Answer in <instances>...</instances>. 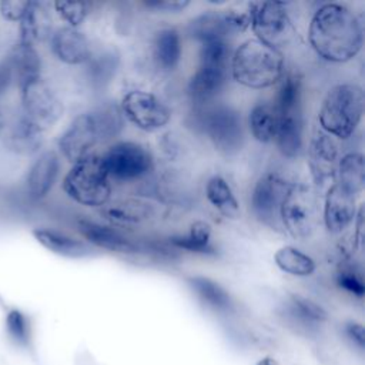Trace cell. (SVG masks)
I'll return each mask as SVG.
<instances>
[{"label": "cell", "mask_w": 365, "mask_h": 365, "mask_svg": "<svg viewBox=\"0 0 365 365\" xmlns=\"http://www.w3.org/2000/svg\"><path fill=\"white\" fill-rule=\"evenodd\" d=\"M308 38L318 56L328 61L344 63L361 51L364 30L354 11L342 4L328 3L312 16Z\"/></svg>", "instance_id": "cell-1"}, {"label": "cell", "mask_w": 365, "mask_h": 365, "mask_svg": "<svg viewBox=\"0 0 365 365\" xmlns=\"http://www.w3.org/2000/svg\"><path fill=\"white\" fill-rule=\"evenodd\" d=\"M231 71L237 83L250 88H265L282 77L284 57L278 48L251 38L234 51Z\"/></svg>", "instance_id": "cell-2"}, {"label": "cell", "mask_w": 365, "mask_h": 365, "mask_svg": "<svg viewBox=\"0 0 365 365\" xmlns=\"http://www.w3.org/2000/svg\"><path fill=\"white\" fill-rule=\"evenodd\" d=\"M364 115V91L356 84L334 86L325 96L319 110L322 131L338 138H348Z\"/></svg>", "instance_id": "cell-3"}, {"label": "cell", "mask_w": 365, "mask_h": 365, "mask_svg": "<svg viewBox=\"0 0 365 365\" xmlns=\"http://www.w3.org/2000/svg\"><path fill=\"white\" fill-rule=\"evenodd\" d=\"M64 192L78 204L103 207L110 201L111 185L103 157L90 154L74 163L63 180Z\"/></svg>", "instance_id": "cell-4"}, {"label": "cell", "mask_w": 365, "mask_h": 365, "mask_svg": "<svg viewBox=\"0 0 365 365\" xmlns=\"http://www.w3.org/2000/svg\"><path fill=\"white\" fill-rule=\"evenodd\" d=\"M278 127L275 143L282 155L294 158L302 148V110H301V80L289 74L282 81L277 97Z\"/></svg>", "instance_id": "cell-5"}, {"label": "cell", "mask_w": 365, "mask_h": 365, "mask_svg": "<svg viewBox=\"0 0 365 365\" xmlns=\"http://www.w3.org/2000/svg\"><path fill=\"white\" fill-rule=\"evenodd\" d=\"M281 225L298 240L312 235L318 222V204L312 190L304 184H289L279 210Z\"/></svg>", "instance_id": "cell-6"}, {"label": "cell", "mask_w": 365, "mask_h": 365, "mask_svg": "<svg viewBox=\"0 0 365 365\" xmlns=\"http://www.w3.org/2000/svg\"><path fill=\"white\" fill-rule=\"evenodd\" d=\"M248 16L257 40L275 48L288 43L292 34V24L282 3H254Z\"/></svg>", "instance_id": "cell-7"}, {"label": "cell", "mask_w": 365, "mask_h": 365, "mask_svg": "<svg viewBox=\"0 0 365 365\" xmlns=\"http://www.w3.org/2000/svg\"><path fill=\"white\" fill-rule=\"evenodd\" d=\"M123 115L144 131H155L168 124L170 108L151 93L133 90L127 93L120 104Z\"/></svg>", "instance_id": "cell-8"}, {"label": "cell", "mask_w": 365, "mask_h": 365, "mask_svg": "<svg viewBox=\"0 0 365 365\" xmlns=\"http://www.w3.org/2000/svg\"><path fill=\"white\" fill-rule=\"evenodd\" d=\"M108 177L133 180L145 175L153 168L151 154L140 144L121 141L114 144L103 157Z\"/></svg>", "instance_id": "cell-9"}, {"label": "cell", "mask_w": 365, "mask_h": 365, "mask_svg": "<svg viewBox=\"0 0 365 365\" xmlns=\"http://www.w3.org/2000/svg\"><path fill=\"white\" fill-rule=\"evenodd\" d=\"M202 127L212 145L222 154H235L242 145L240 114L230 107H217L207 113Z\"/></svg>", "instance_id": "cell-10"}, {"label": "cell", "mask_w": 365, "mask_h": 365, "mask_svg": "<svg viewBox=\"0 0 365 365\" xmlns=\"http://www.w3.org/2000/svg\"><path fill=\"white\" fill-rule=\"evenodd\" d=\"M250 26L248 13L228 11H205L191 20L188 33L201 43L211 40H225L228 36L242 33Z\"/></svg>", "instance_id": "cell-11"}, {"label": "cell", "mask_w": 365, "mask_h": 365, "mask_svg": "<svg viewBox=\"0 0 365 365\" xmlns=\"http://www.w3.org/2000/svg\"><path fill=\"white\" fill-rule=\"evenodd\" d=\"M288 185L275 173H267L259 177L251 197L252 211L258 221L275 230L281 228L279 210Z\"/></svg>", "instance_id": "cell-12"}, {"label": "cell", "mask_w": 365, "mask_h": 365, "mask_svg": "<svg viewBox=\"0 0 365 365\" xmlns=\"http://www.w3.org/2000/svg\"><path fill=\"white\" fill-rule=\"evenodd\" d=\"M24 115L38 128L53 125L63 114V104L54 91L41 80H36L20 88Z\"/></svg>", "instance_id": "cell-13"}, {"label": "cell", "mask_w": 365, "mask_h": 365, "mask_svg": "<svg viewBox=\"0 0 365 365\" xmlns=\"http://www.w3.org/2000/svg\"><path fill=\"white\" fill-rule=\"evenodd\" d=\"M97 143L98 138L93 117L90 113H83L78 114L60 135L58 148L68 161L77 163L90 155Z\"/></svg>", "instance_id": "cell-14"}, {"label": "cell", "mask_w": 365, "mask_h": 365, "mask_svg": "<svg viewBox=\"0 0 365 365\" xmlns=\"http://www.w3.org/2000/svg\"><path fill=\"white\" fill-rule=\"evenodd\" d=\"M338 147L334 138L322 130H314L308 145V167L317 184L336 174Z\"/></svg>", "instance_id": "cell-15"}, {"label": "cell", "mask_w": 365, "mask_h": 365, "mask_svg": "<svg viewBox=\"0 0 365 365\" xmlns=\"http://www.w3.org/2000/svg\"><path fill=\"white\" fill-rule=\"evenodd\" d=\"M355 197L336 182L331 185L324 202V222L329 232L339 234L351 225L355 218Z\"/></svg>", "instance_id": "cell-16"}, {"label": "cell", "mask_w": 365, "mask_h": 365, "mask_svg": "<svg viewBox=\"0 0 365 365\" xmlns=\"http://www.w3.org/2000/svg\"><path fill=\"white\" fill-rule=\"evenodd\" d=\"M78 232L93 245L120 254H137L141 251L140 245L114 228H108L90 220H80L77 222Z\"/></svg>", "instance_id": "cell-17"}, {"label": "cell", "mask_w": 365, "mask_h": 365, "mask_svg": "<svg viewBox=\"0 0 365 365\" xmlns=\"http://www.w3.org/2000/svg\"><path fill=\"white\" fill-rule=\"evenodd\" d=\"M51 50L54 56L66 64H83L91 56L88 40L73 27H61L51 36Z\"/></svg>", "instance_id": "cell-18"}, {"label": "cell", "mask_w": 365, "mask_h": 365, "mask_svg": "<svg viewBox=\"0 0 365 365\" xmlns=\"http://www.w3.org/2000/svg\"><path fill=\"white\" fill-rule=\"evenodd\" d=\"M100 214L115 225H134L154 218L155 208L143 200L123 198L104 204Z\"/></svg>", "instance_id": "cell-19"}, {"label": "cell", "mask_w": 365, "mask_h": 365, "mask_svg": "<svg viewBox=\"0 0 365 365\" xmlns=\"http://www.w3.org/2000/svg\"><path fill=\"white\" fill-rule=\"evenodd\" d=\"M31 234L40 245L57 255L66 258H84L93 255V248L88 244L58 230L37 227Z\"/></svg>", "instance_id": "cell-20"}, {"label": "cell", "mask_w": 365, "mask_h": 365, "mask_svg": "<svg viewBox=\"0 0 365 365\" xmlns=\"http://www.w3.org/2000/svg\"><path fill=\"white\" fill-rule=\"evenodd\" d=\"M60 161L54 151L41 153L31 164L27 174V191L33 198H43L48 194L58 175Z\"/></svg>", "instance_id": "cell-21"}, {"label": "cell", "mask_w": 365, "mask_h": 365, "mask_svg": "<svg viewBox=\"0 0 365 365\" xmlns=\"http://www.w3.org/2000/svg\"><path fill=\"white\" fill-rule=\"evenodd\" d=\"M51 30V19L38 1H29L24 16L20 20V40L21 44L33 46L38 40H44Z\"/></svg>", "instance_id": "cell-22"}, {"label": "cell", "mask_w": 365, "mask_h": 365, "mask_svg": "<svg viewBox=\"0 0 365 365\" xmlns=\"http://www.w3.org/2000/svg\"><path fill=\"white\" fill-rule=\"evenodd\" d=\"M227 70L201 67L191 77L187 93L195 103H204L215 97L225 84Z\"/></svg>", "instance_id": "cell-23"}, {"label": "cell", "mask_w": 365, "mask_h": 365, "mask_svg": "<svg viewBox=\"0 0 365 365\" xmlns=\"http://www.w3.org/2000/svg\"><path fill=\"white\" fill-rule=\"evenodd\" d=\"M10 61L13 67V77H16L19 88L41 78V61L34 46L19 43L14 47Z\"/></svg>", "instance_id": "cell-24"}, {"label": "cell", "mask_w": 365, "mask_h": 365, "mask_svg": "<svg viewBox=\"0 0 365 365\" xmlns=\"http://www.w3.org/2000/svg\"><path fill=\"white\" fill-rule=\"evenodd\" d=\"M41 133V128H38L31 120L23 115L11 125L7 134V145L14 153L30 155L40 148L43 143Z\"/></svg>", "instance_id": "cell-25"}, {"label": "cell", "mask_w": 365, "mask_h": 365, "mask_svg": "<svg viewBox=\"0 0 365 365\" xmlns=\"http://www.w3.org/2000/svg\"><path fill=\"white\" fill-rule=\"evenodd\" d=\"M336 175V184L341 185L345 191H348L354 197L361 194L365 187L364 155L361 153L345 154L341 160H338Z\"/></svg>", "instance_id": "cell-26"}, {"label": "cell", "mask_w": 365, "mask_h": 365, "mask_svg": "<svg viewBox=\"0 0 365 365\" xmlns=\"http://www.w3.org/2000/svg\"><path fill=\"white\" fill-rule=\"evenodd\" d=\"M168 244L177 250L190 252L214 255L215 250L211 245V227L205 221H195L191 224L185 235H174L168 238Z\"/></svg>", "instance_id": "cell-27"}, {"label": "cell", "mask_w": 365, "mask_h": 365, "mask_svg": "<svg viewBox=\"0 0 365 365\" xmlns=\"http://www.w3.org/2000/svg\"><path fill=\"white\" fill-rule=\"evenodd\" d=\"M90 114L94 121L98 141H110L124 128L123 111L120 106L114 103H104Z\"/></svg>", "instance_id": "cell-28"}, {"label": "cell", "mask_w": 365, "mask_h": 365, "mask_svg": "<svg viewBox=\"0 0 365 365\" xmlns=\"http://www.w3.org/2000/svg\"><path fill=\"white\" fill-rule=\"evenodd\" d=\"M205 195L208 201L227 218H238L240 217V205L238 201L230 187V184L221 177L214 175L208 180L205 187Z\"/></svg>", "instance_id": "cell-29"}, {"label": "cell", "mask_w": 365, "mask_h": 365, "mask_svg": "<svg viewBox=\"0 0 365 365\" xmlns=\"http://www.w3.org/2000/svg\"><path fill=\"white\" fill-rule=\"evenodd\" d=\"M278 127L277 108L268 103L257 104L250 113V128L254 138L259 143H271Z\"/></svg>", "instance_id": "cell-30"}, {"label": "cell", "mask_w": 365, "mask_h": 365, "mask_svg": "<svg viewBox=\"0 0 365 365\" xmlns=\"http://www.w3.org/2000/svg\"><path fill=\"white\" fill-rule=\"evenodd\" d=\"M153 51L158 66L165 70H173L178 64L181 57V41L177 30H160L154 37Z\"/></svg>", "instance_id": "cell-31"}, {"label": "cell", "mask_w": 365, "mask_h": 365, "mask_svg": "<svg viewBox=\"0 0 365 365\" xmlns=\"http://www.w3.org/2000/svg\"><path fill=\"white\" fill-rule=\"evenodd\" d=\"M274 261L281 271L295 277H308L317 267L309 255L291 245L279 248L274 255Z\"/></svg>", "instance_id": "cell-32"}, {"label": "cell", "mask_w": 365, "mask_h": 365, "mask_svg": "<svg viewBox=\"0 0 365 365\" xmlns=\"http://www.w3.org/2000/svg\"><path fill=\"white\" fill-rule=\"evenodd\" d=\"M188 282L197 295L211 307L217 309H228L231 307L228 292L215 281L204 277H191Z\"/></svg>", "instance_id": "cell-33"}, {"label": "cell", "mask_w": 365, "mask_h": 365, "mask_svg": "<svg viewBox=\"0 0 365 365\" xmlns=\"http://www.w3.org/2000/svg\"><path fill=\"white\" fill-rule=\"evenodd\" d=\"M88 63V74L97 87H101L111 81L118 67V57L113 50H104L97 53L96 56H90Z\"/></svg>", "instance_id": "cell-34"}, {"label": "cell", "mask_w": 365, "mask_h": 365, "mask_svg": "<svg viewBox=\"0 0 365 365\" xmlns=\"http://www.w3.org/2000/svg\"><path fill=\"white\" fill-rule=\"evenodd\" d=\"M230 58V46L225 40L205 41L200 50V66L227 70Z\"/></svg>", "instance_id": "cell-35"}, {"label": "cell", "mask_w": 365, "mask_h": 365, "mask_svg": "<svg viewBox=\"0 0 365 365\" xmlns=\"http://www.w3.org/2000/svg\"><path fill=\"white\" fill-rule=\"evenodd\" d=\"M6 331L9 336L21 346H29L31 339V327L30 321L24 312L17 308H13L6 315Z\"/></svg>", "instance_id": "cell-36"}, {"label": "cell", "mask_w": 365, "mask_h": 365, "mask_svg": "<svg viewBox=\"0 0 365 365\" xmlns=\"http://www.w3.org/2000/svg\"><path fill=\"white\" fill-rule=\"evenodd\" d=\"M54 9L73 29L80 26L88 14V3L86 1H56Z\"/></svg>", "instance_id": "cell-37"}, {"label": "cell", "mask_w": 365, "mask_h": 365, "mask_svg": "<svg viewBox=\"0 0 365 365\" xmlns=\"http://www.w3.org/2000/svg\"><path fill=\"white\" fill-rule=\"evenodd\" d=\"M336 282L341 288L346 289L348 292L356 295V297H364L365 288H364V281L359 272L355 269V267L349 264H344L339 267L336 272Z\"/></svg>", "instance_id": "cell-38"}, {"label": "cell", "mask_w": 365, "mask_h": 365, "mask_svg": "<svg viewBox=\"0 0 365 365\" xmlns=\"http://www.w3.org/2000/svg\"><path fill=\"white\" fill-rule=\"evenodd\" d=\"M29 6L27 0H1L0 13L6 20L20 21Z\"/></svg>", "instance_id": "cell-39"}, {"label": "cell", "mask_w": 365, "mask_h": 365, "mask_svg": "<svg viewBox=\"0 0 365 365\" xmlns=\"http://www.w3.org/2000/svg\"><path fill=\"white\" fill-rule=\"evenodd\" d=\"M292 304L294 307L305 317L308 318H314V319H322L325 318V311L317 305L315 302L307 299V298H302L299 295H292Z\"/></svg>", "instance_id": "cell-40"}, {"label": "cell", "mask_w": 365, "mask_h": 365, "mask_svg": "<svg viewBox=\"0 0 365 365\" xmlns=\"http://www.w3.org/2000/svg\"><path fill=\"white\" fill-rule=\"evenodd\" d=\"M188 4H190V1H187V0H184V1H170V0L168 1H158V0H155V1H147L145 3L147 7H151V9H155V10H163V11H174V13L184 10Z\"/></svg>", "instance_id": "cell-41"}, {"label": "cell", "mask_w": 365, "mask_h": 365, "mask_svg": "<svg viewBox=\"0 0 365 365\" xmlns=\"http://www.w3.org/2000/svg\"><path fill=\"white\" fill-rule=\"evenodd\" d=\"M13 78V67L10 58H6L0 63V94L7 90L10 81Z\"/></svg>", "instance_id": "cell-42"}, {"label": "cell", "mask_w": 365, "mask_h": 365, "mask_svg": "<svg viewBox=\"0 0 365 365\" xmlns=\"http://www.w3.org/2000/svg\"><path fill=\"white\" fill-rule=\"evenodd\" d=\"M346 331H348L349 336L356 341V344H359L361 346L364 345V342H365V331H364L362 325H359V324H349L346 327Z\"/></svg>", "instance_id": "cell-43"}, {"label": "cell", "mask_w": 365, "mask_h": 365, "mask_svg": "<svg viewBox=\"0 0 365 365\" xmlns=\"http://www.w3.org/2000/svg\"><path fill=\"white\" fill-rule=\"evenodd\" d=\"M257 365H278V364H277V361L272 359V358H264V359L258 361Z\"/></svg>", "instance_id": "cell-44"}, {"label": "cell", "mask_w": 365, "mask_h": 365, "mask_svg": "<svg viewBox=\"0 0 365 365\" xmlns=\"http://www.w3.org/2000/svg\"><path fill=\"white\" fill-rule=\"evenodd\" d=\"M4 128H6V121H4V114H3V111H1V108H0V135L3 134V131H4Z\"/></svg>", "instance_id": "cell-45"}]
</instances>
